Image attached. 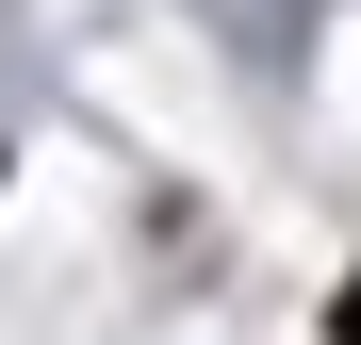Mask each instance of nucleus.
<instances>
[{
    "mask_svg": "<svg viewBox=\"0 0 361 345\" xmlns=\"http://www.w3.org/2000/svg\"><path fill=\"white\" fill-rule=\"evenodd\" d=\"M329 345H361V279H345V296H329Z\"/></svg>",
    "mask_w": 361,
    "mask_h": 345,
    "instance_id": "obj_1",
    "label": "nucleus"
}]
</instances>
